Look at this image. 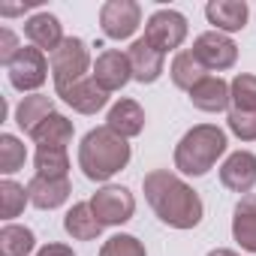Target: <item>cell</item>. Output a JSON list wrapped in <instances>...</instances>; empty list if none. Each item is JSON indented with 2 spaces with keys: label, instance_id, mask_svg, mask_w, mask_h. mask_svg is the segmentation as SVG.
Wrapping results in <instances>:
<instances>
[{
  "label": "cell",
  "instance_id": "obj_1",
  "mask_svg": "<svg viewBox=\"0 0 256 256\" xmlns=\"http://www.w3.org/2000/svg\"><path fill=\"white\" fill-rule=\"evenodd\" d=\"M142 190L145 199L151 205V211L172 229H193L202 223V199L199 193L178 178L169 169H154L142 178Z\"/></svg>",
  "mask_w": 256,
  "mask_h": 256
},
{
  "label": "cell",
  "instance_id": "obj_2",
  "mask_svg": "<svg viewBox=\"0 0 256 256\" xmlns=\"http://www.w3.org/2000/svg\"><path fill=\"white\" fill-rule=\"evenodd\" d=\"M130 163V142L108 126H94L78 145V169L88 181H108Z\"/></svg>",
  "mask_w": 256,
  "mask_h": 256
},
{
  "label": "cell",
  "instance_id": "obj_3",
  "mask_svg": "<svg viewBox=\"0 0 256 256\" xmlns=\"http://www.w3.org/2000/svg\"><path fill=\"white\" fill-rule=\"evenodd\" d=\"M226 145H229L226 133L217 124H199L193 130H187L175 145V169L190 178L208 175L217 166V160L226 154Z\"/></svg>",
  "mask_w": 256,
  "mask_h": 256
},
{
  "label": "cell",
  "instance_id": "obj_4",
  "mask_svg": "<svg viewBox=\"0 0 256 256\" xmlns=\"http://www.w3.org/2000/svg\"><path fill=\"white\" fill-rule=\"evenodd\" d=\"M52 64V78H54V90L58 96L64 90H70L76 82L88 78V70H90V52H88V42L78 40V36H66L48 58Z\"/></svg>",
  "mask_w": 256,
  "mask_h": 256
},
{
  "label": "cell",
  "instance_id": "obj_5",
  "mask_svg": "<svg viewBox=\"0 0 256 256\" xmlns=\"http://www.w3.org/2000/svg\"><path fill=\"white\" fill-rule=\"evenodd\" d=\"M48 60H46V52H40L36 46H22V52L16 54V60L6 66L10 72V84L22 94H36L46 78H48Z\"/></svg>",
  "mask_w": 256,
  "mask_h": 256
},
{
  "label": "cell",
  "instance_id": "obj_6",
  "mask_svg": "<svg viewBox=\"0 0 256 256\" xmlns=\"http://www.w3.org/2000/svg\"><path fill=\"white\" fill-rule=\"evenodd\" d=\"M90 208H94V214H96V220L102 226H120L126 220H133V214H136V196L126 187L106 184V187H100L90 196Z\"/></svg>",
  "mask_w": 256,
  "mask_h": 256
},
{
  "label": "cell",
  "instance_id": "obj_7",
  "mask_svg": "<svg viewBox=\"0 0 256 256\" xmlns=\"http://www.w3.org/2000/svg\"><path fill=\"white\" fill-rule=\"evenodd\" d=\"M145 40L160 54H169V52L184 46V40H187V18L178 10H157L145 22Z\"/></svg>",
  "mask_w": 256,
  "mask_h": 256
},
{
  "label": "cell",
  "instance_id": "obj_8",
  "mask_svg": "<svg viewBox=\"0 0 256 256\" xmlns=\"http://www.w3.org/2000/svg\"><path fill=\"white\" fill-rule=\"evenodd\" d=\"M142 24V6L136 0H106L100 6V28L108 40H130Z\"/></svg>",
  "mask_w": 256,
  "mask_h": 256
},
{
  "label": "cell",
  "instance_id": "obj_9",
  "mask_svg": "<svg viewBox=\"0 0 256 256\" xmlns=\"http://www.w3.org/2000/svg\"><path fill=\"white\" fill-rule=\"evenodd\" d=\"M193 54L199 58V64H202L205 70L223 72V70H232V66H235V60H238V46H235L226 34H220V30H205V34L196 36Z\"/></svg>",
  "mask_w": 256,
  "mask_h": 256
},
{
  "label": "cell",
  "instance_id": "obj_10",
  "mask_svg": "<svg viewBox=\"0 0 256 256\" xmlns=\"http://www.w3.org/2000/svg\"><path fill=\"white\" fill-rule=\"evenodd\" d=\"M94 78H96V84L102 88V90H120L126 82L133 78V66H130V58H126V52H118V48H106V52H100L96 54V60H94V72H90Z\"/></svg>",
  "mask_w": 256,
  "mask_h": 256
},
{
  "label": "cell",
  "instance_id": "obj_11",
  "mask_svg": "<svg viewBox=\"0 0 256 256\" xmlns=\"http://www.w3.org/2000/svg\"><path fill=\"white\" fill-rule=\"evenodd\" d=\"M220 181L226 190L247 196L256 184V154L253 151H235L220 166Z\"/></svg>",
  "mask_w": 256,
  "mask_h": 256
},
{
  "label": "cell",
  "instance_id": "obj_12",
  "mask_svg": "<svg viewBox=\"0 0 256 256\" xmlns=\"http://www.w3.org/2000/svg\"><path fill=\"white\" fill-rule=\"evenodd\" d=\"M126 58H130V66H133V78L139 84H154L160 76H163V66H166V54H160L145 36L136 40L130 48H126Z\"/></svg>",
  "mask_w": 256,
  "mask_h": 256
},
{
  "label": "cell",
  "instance_id": "obj_13",
  "mask_svg": "<svg viewBox=\"0 0 256 256\" xmlns=\"http://www.w3.org/2000/svg\"><path fill=\"white\" fill-rule=\"evenodd\" d=\"M72 193V184L70 178H46V175H34L30 184H28V196H30V205H36L40 211H54L60 208Z\"/></svg>",
  "mask_w": 256,
  "mask_h": 256
},
{
  "label": "cell",
  "instance_id": "obj_14",
  "mask_svg": "<svg viewBox=\"0 0 256 256\" xmlns=\"http://www.w3.org/2000/svg\"><path fill=\"white\" fill-rule=\"evenodd\" d=\"M24 36H28V42L30 46H36L40 52H54L66 36H64V28H60V22H58V16H52V12H36V16H30L28 22H24Z\"/></svg>",
  "mask_w": 256,
  "mask_h": 256
},
{
  "label": "cell",
  "instance_id": "obj_15",
  "mask_svg": "<svg viewBox=\"0 0 256 256\" xmlns=\"http://www.w3.org/2000/svg\"><path fill=\"white\" fill-rule=\"evenodd\" d=\"M60 100H64L70 108H76L78 114H96L100 108H106V102H108V90H102V88L96 84V78L88 76V78L76 82L70 90H64Z\"/></svg>",
  "mask_w": 256,
  "mask_h": 256
},
{
  "label": "cell",
  "instance_id": "obj_16",
  "mask_svg": "<svg viewBox=\"0 0 256 256\" xmlns=\"http://www.w3.org/2000/svg\"><path fill=\"white\" fill-rule=\"evenodd\" d=\"M106 126L114 130L118 136H124V139H136L145 130V112H142V106L136 100H118L108 108Z\"/></svg>",
  "mask_w": 256,
  "mask_h": 256
},
{
  "label": "cell",
  "instance_id": "obj_17",
  "mask_svg": "<svg viewBox=\"0 0 256 256\" xmlns=\"http://www.w3.org/2000/svg\"><path fill=\"white\" fill-rule=\"evenodd\" d=\"M190 102L199 108V112H226L229 102H232V94H229V82H223L220 76H205L193 90H190Z\"/></svg>",
  "mask_w": 256,
  "mask_h": 256
},
{
  "label": "cell",
  "instance_id": "obj_18",
  "mask_svg": "<svg viewBox=\"0 0 256 256\" xmlns=\"http://www.w3.org/2000/svg\"><path fill=\"white\" fill-rule=\"evenodd\" d=\"M232 238L241 250L256 253V193H247L238 199L232 211Z\"/></svg>",
  "mask_w": 256,
  "mask_h": 256
},
{
  "label": "cell",
  "instance_id": "obj_19",
  "mask_svg": "<svg viewBox=\"0 0 256 256\" xmlns=\"http://www.w3.org/2000/svg\"><path fill=\"white\" fill-rule=\"evenodd\" d=\"M205 16L220 34H235V30H241L247 24L250 6L244 0H211L205 6Z\"/></svg>",
  "mask_w": 256,
  "mask_h": 256
},
{
  "label": "cell",
  "instance_id": "obj_20",
  "mask_svg": "<svg viewBox=\"0 0 256 256\" xmlns=\"http://www.w3.org/2000/svg\"><path fill=\"white\" fill-rule=\"evenodd\" d=\"M64 229H66V235L76 238V241H94V238H100V232H102L106 226L96 220L90 202H76V205L66 211V217H64Z\"/></svg>",
  "mask_w": 256,
  "mask_h": 256
},
{
  "label": "cell",
  "instance_id": "obj_21",
  "mask_svg": "<svg viewBox=\"0 0 256 256\" xmlns=\"http://www.w3.org/2000/svg\"><path fill=\"white\" fill-rule=\"evenodd\" d=\"M54 114V100L46 96V94H28L18 106H16V124L22 126V130L28 136L36 133V126Z\"/></svg>",
  "mask_w": 256,
  "mask_h": 256
},
{
  "label": "cell",
  "instance_id": "obj_22",
  "mask_svg": "<svg viewBox=\"0 0 256 256\" xmlns=\"http://www.w3.org/2000/svg\"><path fill=\"white\" fill-rule=\"evenodd\" d=\"M30 139L36 142V148H66L72 142V120L54 112L36 126V133Z\"/></svg>",
  "mask_w": 256,
  "mask_h": 256
},
{
  "label": "cell",
  "instance_id": "obj_23",
  "mask_svg": "<svg viewBox=\"0 0 256 256\" xmlns=\"http://www.w3.org/2000/svg\"><path fill=\"white\" fill-rule=\"evenodd\" d=\"M169 76H172V82H175V88H181V90H193L205 76H208V70L199 64V58L193 54V48H187V52H178L175 58H172V66H169Z\"/></svg>",
  "mask_w": 256,
  "mask_h": 256
},
{
  "label": "cell",
  "instance_id": "obj_24",
  "mask_svg": "<svg viewBox=\"0 0 256 256\" xmlns=\"http://www.w3.org/2000/svg\"><path fill=\"white\" fill-rule=\"evenodd\" d=\"M36 235L28 226L6 223L0 229V256H36Z\"/></svg>",
  "mask_w": 256,
  "mask_h": 256
},
{
  "label": "cell",
  "instance_id": "obj_25",
  "mask_svg": "<svg viewBox=\"0 0 256 256\" xmlns=\"http://www.w3.org/2000/svg\"><path fill=\"white\" fill-rule=\"evenodd\" d=\"M34 166H36V175H46V178H70V154L66 148H36L34 154Z\"/></svg>",
  "mask_w": 256,
  "mask_h": 256
},
{
  "label": "cell",
  "instance_id": "obj_26",
  "mask_svg": "<svg viewBox=\"0 0 256 256\" xmlns=\"http://www.w3.org/2000/svg\"><path fill=\"white\" fill-rule=\"evenodd\" d=\"M28 202H30V196H28V190H24L18 181H12V178H4V181H0V214H4L6 223H10L12 217H18Z\"/></svg>",
  "mask_w": 256,
  "mask_h": 256
},
{
  "label": "cell",
  "instance_id": "obj_27",
  "mask_svg": "<svg viewBox=\"0 0 256 256\" xmlns=\"http://www.w3.org/2000/svg\"><path fill=\"white\" fill-rule=\"evenodd\" d=\"M28 160V151H24V142L12 133H4L0 136V172H4L6 178L16 175Z\"/></svg>",
  "mask_w": 256,
  "mask_h": 256
},
{
  "label": "cell",
  "instance_id": "obj_28",
  "mask_svg": "<svg viewBox=\"0 0 256 256\" xmlns=\"http://www.w3.org/2000/svg\"><path fill=\"white\" fill-rule=\"evenodd\" d=\"M229 94H232V108H238V112H256V76L238 72L229 82Z\"/></svg>",
  "mask_w": 256,
  "mask_h": 256
},
{
  "label": "cell",
  "instance_id": "obj_29",
  "mask_svg": "<svg viewBox=\"0 0 256 256\" xmlns=\"http://www.w3.org/2000/svg\"><path fill=\"white\" fill-rule=\"evenodd\" d=\"M100 256H148L145 253V244L136 238V235H112L102 247H100Z\"/></svg>",
  "mask_w": 256,
  "mask_h": 256
},
{
  "label": "cell",
  "instance_id": "obj_30",
  "mask_svg": "<svg viewBox=\"0 0 256 256\" xmlns=\"http://www.w3.org/2000/svg\"><path fill=\"white\" fill-rule=\"evenodd\" d=\"M229 130L241 139V142H256V112H238V108H229Z\"/></svg>",
  "mask_w": 256,
  "mask_h": 256
},
{
  "label": "cell",
  "instance_id": "obj_31",
  "mask_svg": "<svg viewBox=\"0 0 256 256\" xmlns=\"http://www.w3.org/2000/svg\"><path fill=\"white\" fill-rule=\"evenodd\" d=\"M18 52H22V46H18L16 34H12L10 28H4V30H0V64L10 66V64L16 60V54H18Z\"/></svg>",
  "mask_w": 256,
  "mask_h": 256
},
{
  "label": "cell",
  "instance_id": "obj_32",
  "mask_svg": "<svg viewBox=\"0 0 256 256\" xmlns=\"http://www.w3.org/2000/svg\"><path fill=\"white\" fill-rule=\"evenodd\" d=\"M36 256H76V253H72V247L52 241V244H46L42 250H36Z\"/></svg>",
  "mask_w": 256,
  "mask_h": 256
},
{
  "label": "cell",
  "instance_id": "obj_33",
  "mask_svg": "<svg viewBox=\"0 0 256 256\" xmlns=\"http://www.w3.org/2000/svg\"><path fill=\"white\" fill-rule=\"evenodd\" d=\"M208 256H238L235 250H226V247H217V250H211Z\"/></svg>",
  "mask_w": 256,
  "mask_h": 256
}]
</instances>
